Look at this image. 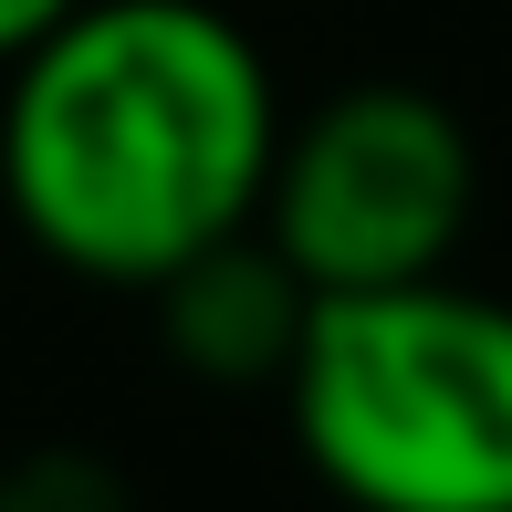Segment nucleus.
<instances>
[{"label":"nucleus","mask_w":512,"mask_h":512,"mask_svg":"<svg viewBox=\"0 0 512 512\" xmlns=\"http://www.w3.org/2000/svg\"><path fill=\"white\" fill-rule=\"evenodd\" d=\"M262 42L209 0H84L11 63L0 209L63 272L115 293L168 283L189 251L251 230L272 178Z\"/></svg>","instance_id":"nucleus-1"},{"label":"nucleus","mask_w":512,"mask_h":512,"mask_svg":"<svg viewBox=\"0 0 512 512\" xmlns=\"http://www.w3.org/2000/svg\"><path fill=\"white\" fill-rule=\"evenodd\" d=\"M283 418L356 512H512V304L450 272L314 293Z\"/></svg>","instance_id":"nucleus-2"},{"label":"nucleus","mask_w":512,"mask_h":512,"mask_svg":"<svg viewBox=\"0 0 512 512\" xmlns=\"http://www.w3.org/2000/svg\"><path fill=\"white\" fill-rule=\"evenodd\" d=\"M471 199H481L471 126L429 84H345L314 115H283L251 230L314 293H377L450 272Z\"/></svg>","instance_id":"nucleus-3"},{"label":"nucleus","mask_w":512,"mask_h":512,"mask_svg":"<svg viewBox=\"0 0 512 512\" xmlns=\"http://www.w3.org/2000/svg\"><path fill=\"white\" fill-rule=\"evenodd\" d=\"M157 335L168 356L209 387H283L293 377V345L314 324V283L262 241V230H230V241L189 251L168 283H147Z\"/></svg>","instance_id":"nucleus-4"},{"label":"nucleus","mask_w":512,"mask_h":512,"mask_svg":"<svg viewBox=\"0 0 512 512\" xmlns=\"http://www.w3.org/2000/svg\"><path fill=\"white\" fill-rule=\"evenodd\" d=\"M74 11H84V0H0V74H11L53 21H74Z\"/></svg>","instance_id":"nucleus-5"}]
</instances>
